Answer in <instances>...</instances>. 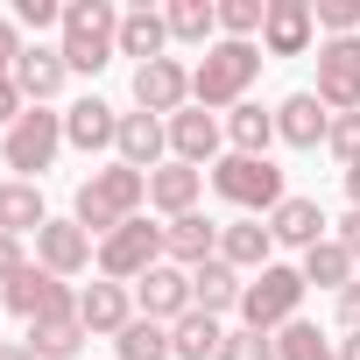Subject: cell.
I'll return each mask as SVG.
<instances>
[{
  "instance_id": "6da1fadb",
  "label": "cell",
  "mask_w": 360,
  "mask_h": 360,
  "mask_svg": "<svg viewBox=\"0 0 360 360\" xmlns=\"http://www.w3.org/2000/svg\"><path fill=\"white\" fill-rule=\"evenodd\" d=\"M141 205H148V176L127 169V162H106V169H92L85 184H78L71 219H78L92 240H106V233H120L127 219H141Z\"/></svg>"
},
{
  "instance_id": "7a4b0ae2",
  "label": "cell",
  "mask_w": 360,
  "mask_h": 360,
  "mask_svg": "<svg viewBox=\"0 0 360 360\" xmlns=\"http://www.w3.org/2000/svg\"><path fill=\"white\" fill-rule=\"evenodd\" d=\"M64 64L71 71H85V78H99L113 57H120V8L113 0H71L64 8Z\"/></svg>"
},
{
  "instance_id": "3957f363",
  "label": "cell",
  "mask_w": 360,
  "mask_h": 360,
  "mask_svg": "<svg viewBox=\"0 0 360 360\" xmlns=\"http://www.w3.org/2000/svg\"><path fill=\"white\" fill-rule=\"evenodd\" d=\"M255 78H262V43H226V36H219V43L198 57V71H191V99H198L205 113H212V106L233 113Z\"/></svg>"
},
{
  "instance_id": "277c9868",
  "label": "cell",
  "mask_w": 360,
  "mask_h": 360,
  "mask_svg": "<svg viewBox=\"0 0 360 360\" xmlns=\"http://www.w3.org/2000/svg\"><path fill=\"white\" fill-rule=\"evenodd\" d=\"M212 191L226 198V205H240V212H276L290 191H283V169L269 162V155H219L212 162Z\"/></svg>"
},
{
  "instance_id": "5b68a950",
  "label": "cell",
  "mask_w": 360,
  "mask_h": 360,
  "mask_svg": "<svg viewBox=\"0 0 360 360\" xmlns=\"http://www.w3.org/2000/svg\"><path fill=\"white\" fill-rule=\"evenodd\" d=\"M304 269H290V262H269L248 290H240V325L248 332H283L290 318H297V304H304Z\"/></svg>"
},
{
  "instance_id": "8992f818",
  "label": "cell",
  "mask_w": 360,
  "mask_h": 360,
  "mask_svg": "<svg viewBox=\"0 0 360 360\" xmlns=\"http://www.w3.org/2000/svg\"><path fill=\"white\" fill-rule=\"evenodd\" d=\"M57 148H64V113H50V106H29L15 127H8V141H0V162H8L22 184H36V176L57 162Z\"/></svg>"
},
{
  "instance_id": "52a82bcc",
  "label": "cell",
  "mask_w": 360,
  "mask_h": 360,
  "mask_svg": "<svg viewBox=\"0 0 360 360\" xmlns=\"http://www.w3.org/2000/svg\"><path fill=\"white\" fill-rule=\"evenodd\" d=\"M0 304H8L22 325H50V318H78V290L64 276H50L43 262H29L8 290H0Z\"/></svg>"
},
{
  "instance_id": "ba28073f",
  "label": "cell",
  "mask_w": 360,
  "mask_h": 360,
  "mask_svg": "<svg viewBox=\"0 0 360 360\" xmlns=\"http://www.w3.org/2000/svg\"><path fill=\"white\" fill-rule=\"evenodd\" d=\"M155 262H169V255H162V226H148V219H127L120 233L99 240V276L106 283H141Z\"/></svg>"
},
{
  "instance_id": "9c48e42d",
  "label": "cell",
  "mask_w": 360,
  "mask_h": 360,
  "mask_svg": "<svg viewBox=\"0 0 360 360\" xmlns=\"http://www.w3.org/2000/svg\"><path fill=\"white\" fill-rule=\"evenodd\" d=\"M318 106L325 113H360V36H325L318 43Z\"/></svg>"
},
{
  "instance_id": "30bf717a",
  "label": "cell",
  "mask_w": 360,
  "mask_h": 360,
  "mask_svg": "<svg viewBox=\"0 0 360 360\" xmlns=\"http://www.w3.org/2000/svg\"><path fill=\"white\" fill-rule=\"evenodd\" d=\"M134 106H141V113H155V120H162V113L176 120V113L191 106V71L176 64V57H155V64H134Z\"/></svg>"
},
{
  "instance_id": "8fae6325",
  "label": "cell",
  "mask_w": 360,
  "mask_h": 360,
  "mask_svg": "<svg viewBox=\"0 0 360 360\" xmlns=\"http://www.w3.org/2000/svg\"><path fill=\"white\" fill-rule=\"evenodd\" d=\"M134 304H141V318H155V325H176V318L191 311V269L155 262V269L134 283Z\"/></svg>"
},
{
  "instance_id": "7c38bea8",
  "label": "cell",
  "mask_w": 360,
  "mask_h": 360,
  "mask_svg": "<svg viewBox=\"0 0 360 360\" xmlns=\"http://www.w3.org/2000/svg\"><path fill=\"white\" fill-rule=\"evenodd\" d=\"M36 262H43L50 276H85V269L99 262V248H92V233H85L78 219H50V226L36 233Z\"/></svg>"
},
{
  "instance_id": "4fadbf2b",
  "label": "cell",
  "mask_w": 360,
  "mask_h": 360,
  "mask_svg": "<svg viewBox=\"0 0 360 360\" xmlns=\"http://www.w3.org/2000/svg\"><path fill=\"white\" fill-rule=\"evenodd\" d=\"M78 325L92 332V339H120L127 325H134V297H127V283H85L78 290Z\"/></svg>"
},
{
  "instance_id": "5bb4252c",
  "label": "cell",
  "mask_w": 360,
  "mask_h": 360,
  "mask_svg": "<svg viewBox=\"0 0 360 360\" xmlns=\"http://www.w3.org/2000/svg\"><path fill=\"white\" fill-rule=\"evenodd\" d=\"M311 36H318L311 0H269V22H262V50L269 57H304Z\"/></svg>"
},
{
  "instance_id": "9a60e30c",
  "label": "cell",
  "mask_w": 360,
  "mask_h": 360,
  "mask_svg": "<svg viewBox=\"0 0 360 360\" xmlns=\"http://www.w3.org/2000/svg\"><path fill=\"white\" fill-rule=\"evenodd\" d=\"M219 141H226V127L205 106H184L169 120V148H176V162H191V169H212L219 162Z\"/></svg>"
},
{
  "instance_id": "2e32d148",
  "label": "cell",
  "mask_w": 360,
  "mask_h": 360,
  "mask_svg": "<svg viewBox=\"0 0 360 360\" xmlns=\"http://www.w3.org/2000/svg\"><path fill=\"white\" fill-rule=\"evenodd\" d=\"M64 141H71V148H85V155H99V148H113V141H120V113H113L99 92H85L78 106H64Z\"/></svg>"
},
{
  "instance_id": "e0dca14e",
  "label": "cell",
  "mask_w": 360,
  "mask_h": 360,
  "mask_svg": "<svg viewBox=\"0 0 360 360\" xmlns=\"http://www.w3.org/2000/svg\"><path fill=\"white\" fill-rule=\"evenodd\" d=\"M162 255H169L176 269H205V262H219V226H212L205 212L169 219V226H162Z\"/></svg>"
},
{
  "instance_id": "ac0fdd59",
  "label": "cell",
  "mask_w": 360,
  "mask_h": 360,
  "mask_svg": "<svg viewBox=\"0 0 360 360\" xmlns=\"http://www.w3.org/2000/svg\"><path fill=\"white\" fill-rule=\"evenodd\" d=\"M198 191H205V169H191V162H162V169H148V205H155L162 219L198 212Z\"/></svg>"
},
{
  "instance_id": "d6986e66",
  "label": "cell",
  "mask_w": 360,
  "mask_h": 360,
  "mask_svg": "<svg viewBox=\"0 0 360 360\" xmlns=\"http://www.w3.org/2000/svg\"><path fill=\"white\" fill-rule=\"evenodd\" d=\"M120 162L127 169H162V148H169V120H155V113H120Z\"/></svg>"
},
{
  "instance_id": "ffe728a7",
  "label": "cell",
  "mask_w": 360,
  "mask_h": 360,
  "mask_svg": "<svg viewBox=\"0 0 360 360\" xmlns=\"http://www.w3.org/2000/svg\"><path fill=\"white\" fill-rule=\"evenodd\" d=\"M269 233H276V248H297V255H311L318 240H332L318 198H283V205L269 212Z\"/></svg>"
},
{
  "instance_id": "44dd1931",
  "label": "cell",
  "mask_w": 360,
  "mask_h": 360,
  "mask_svg": "<svg viewBox=\"0 0 360 360\" xmlns=\"http://www.w3.org/2000/svg\"><path fill=\"white\" fill-rule=\"evenodd\" d=\"M64 78H71L64 50H43V43H29V50H22V64H15V85H22V99H29V106H50V99L64 92Z\"/></svg>"
},
{
  "instance_id": "7402d4cb",
  "label": "cell",
  "mask_w": 360,
  "mask_h": 360,
  "mask_svg": "<svg viewBox=\"0 0 360 360\" xmlns=\"http://www.w3.org/2000/svg\"><path fill=\"white\" fill-rule=\"evenodd\" d=\"M332 134V113L318 106V92H290L283 106H276V141H290V148H318Z\"/></svg>"
},
{
  "instance_id": "603a6c76",
  "label": "cell",
  "mask_w": 360,
  "mask_h": 360,
  "mask_svg": "<svg viewBox=\"0 0 360 360\" xmlns=\"http://www.w3.org/2000/svg\"><path fill=\"white\" fill-rule=\"evenodd\" d=\"M219 262L226 269H269L276 262V233L262 226V219H233V226H219Z\"/></svg>"
},
{
  "instance_id": "cb8c5ba5",
  "label": "cell",
  "mask_w": 360,
  "mask_h": 360,
  "mask_svg": "<svg viewBox=\"0 0 360 360\" xmlns=\"http://www.w3.org/2000/svg\"><path fill=\"white\" fill-rule=\"evenodd\" d=\"M240 269H226V262H205V269H191V311H205V318H226V311H240Z\"/></svg>"
},
{
  "instance_id": "d4e9b609",
  "label": "cell",
  "mask_w": 360,
  "mask_h": 360,
  "mask_svg": "<svg viewBox=\"0 0 360 360\" xmlns=\"http://www.w3.org/2000/svg\"><path fill=\"white\" fill-rule=\"evenodd\" d=\"M162 50H169V15H155V8H127V15H120V57L155 64Z\"/></svg>"
},
{
  "instance_id": "484cf974",
  "label": "cell",
  "mask_w": 360,
  "mask_h": 360,
  "mask_svg": "<svg viewBox=\"0 0 360 360\" xmlns=\"http://www.w3.org/2000/svg\"><path fill=\"white\" fill-rule=\"evenodd\" d=\"M50 226V212H43V191L36 184H22V176H8V184H0V233H43Z\"/></svg>"
},
{
  "instance_id": "4316f807",
  "label": "cell",
  "mask_w": 360,
  "mask_h": 360,
  "mask_svg": "<svg viewBox=\"0 0 360 360\" xmlns=\"http://www.w3.org/2000/svg\"><path fill=\"white\" fill-rule=\"evenodd\" d=\"M219 346H226V325L205 318V311H184L169 325V353L176 360H219Z\"/></svg>"
},
{
  "instance_id": "83f0119b",
  "label": "cell",
  "mask_w": 360,
  "mask_h": 360,
  "mask_svg": "<svg viewBox=\"0 0 360 360\" xmlns=\"http://www.w3.org/2000/svg\"><path fill=\"white\" fill-rule=\"evenodd\" d=\"M169 43H219V0H169Z\"/></svg>"
},
{
  "instance_id": "f1b7e54d",
  "label": "cell",
  "mask_w": 360,
  "mask_h": 360,
  "mask_svg": "<svg viewBox=\"0 0 360 360\" xmlns=\"http://www.w3.org/2000/svg\"><path fill=\"white\" fill-rule=\"evenodd\" d=\"M226 141H233V155H269V141H276V113H262L255 99H240V106L226 113Z\"/></svg>"
},
{
  "instance_id": "f546056e",
  "label": "cell",
  "mask_w": 360,
  "mask_h": 360,
  "mask_svg": "<svg viewBox=\"0 0 360 360\" xmlns=\"http://www.w3.org/2000/svg\"><path fill=\"white\" fill-rule=\"evenodd\" d=\"M353 269H360V262H353L339 240H318V248L304 255V283H318V290H346V283H353Z\"/></svg>"
},
{
  "instance_id": "4dcf8cb0",
  "label": "cell",
  "mask_w": 360,
  "mask_h": 360,
  "mask_svg": "<svg viewBox=\"0 0 360 360\" xmlns=\"http://www.w3.org/2000/svg\"><path fill=\"white\" fill-rule=\"evenodd\" d=\"M92 332L78 325V318H50V325H29V346H36V360H78V346H85Z\"/></svg>"
},
{
  "instance_id": "1f68e13d",
  "label": "cell",
  "mask_w": 360,
  "mask_h": 360,
  "mask_svg": "<svg viewBox=\"0 0 360 360\" xmlns=\"http://www.w3.org/2000/svg\"><path fill=\"white\" fill-rule=\"evenodd\" d=\"M276 360H339V353H332V339H325L318 325L290 318V325L276 332Z\"/></svg>"
},
{
  "instance_id": "d6a6232c",
  "label": "cell",
  "mask_w": 360,
  "mask_h": 360,
  "mask_svg": "<svg viewBox=\"0 0 360 360\" xmlns=\"http://www.w3.org/2000/svg\"><path fill=\"white\" fill-rule=\"evenodd\" d=\"M120 360H169V325H155V318H134L120 339Z\"/></svg>"
},
{
  "instance_id": "836d02e7",
  "label": "cell",
  "mask_w": 360,
  "mask_h": 360,
  "mask_svg": "<svg viewBox=\"0 0 360 360\" xmlns=\"http://www.w3.org/2000/svg\"><path fill=\"white\" fill-rule=\"evenodd\" d=\"M269 22V0H219V36L226 43H255Z\"/></svg>"
},
{
  "instance_id": "e575fe53",
  "label": "cell",
  "mask_w": 360,
  "mask_h": 360,
  "mask_svg": "<svg viewBox=\"0 0 360 360\" xmlns=\"http://www.w3.org/2000/svg\"><path fill=\"white\" fill-rule=\"evenodd\" d=\"M219 360H276V332H248V325H233L226 346H219Z\"/></svg>"
},
{
  "instance_id": "d590c367",
  "label": "cell",
  "mask_w": 360,
  "mask_h": 360,
  "mask_svg": "<svg viewBox=\"0 0 360 360\" xmlns=\"http://www.w3.org/2000/svg\"><path fill=\"white\" fill-rule=\"evenodd\" d=\"M325 36H360V0H311Z\"/></svg>"
},
{
  "instance_id": "8d00e7d4",
  "label": "cell",
  "mask_w": 360,
  "mask_h": 360,
  "mask_svg": "<svg viewBox=\"0 0 360 360\" xmlns=\"http://www.w3.org/2000/svg\"><path fill=\"white\" fill-rule=\"evenodd\" d=\"M325 148H332V155L353 169V162H360V113H332V134H325Z\"/></svg>"
},
{
  "instance_id": "74e56055",
  "label": "cell",
  "mask_w": 360,
  "mask_h": 360,
  "mask_svg": "<svg viewBox=\"0 0 360 360\" xmlns=\"http://www.w3.org/2000/svg\"><path fill=\"white\" fill-rule=\"evenodd\" d=\"M15 29H64L57 0H15Z\"/></svg>"
},
{
  "instance_id": "f35d334b",
  "label": "cell",
  "mask_w": 360,
  "mask_h": 360,
  "mask_svg": "<svg viewBox=\"0 0 360 360\" xmlns=\"http://www.w3.org/2000/svg\"><path fill=\"white\" fill-rule=\"evenodd\" d=\"M22 269H29V255H22V240H15V233H0V290H8V283H15Z\"/></svg>"
},
{
  "instance_id": "ab89813d",
  "label": "cell",
  "mask_w": 360,
  "mask_h": 360,
  "mask_svg": "<svg viewBox=\"0 0 360 360\" xmlns=\"http://www.w3.org/2000/svg\"><path fill=\"white\" fill-rule=\"evenodd\" d=\"M22 50H29V43H22V29H15V22H0V78H15Z\"/></svg>"
},
{
  "instance_id": "60d3db41",
  "label": "cell",
  "mask_w": 360,
  "mask_h": 360,
  "mask_svg": "<svg viewBox=\"0 0 360 360\" xmlns=\"http://www.w3.org/2000/svg\"><path fill=\"white\" fill-rule=\"evenodd\" d=\"M22 113H29V99H22V85H15V78H0V120L15 127Z\"/></svg>"
},
{
  "instance_id": "b9f144b4",
  "label": "cell",
  "mask_w": 360,
  "mask_h": 360,
  "mask_svg": "<svg viewBox=\"0 0 360 360\" xmlns=\"http://www.w3.org/2000/svg\"><path fill=\"white\" fill-rule=\"evenodd\" d=\"M339 325H346V332H360V276L339 290Z\"/></svg>"
},
{
  "instance_id": "7bdbcfd3",
  "label": "cell",
  "mask_w": 360,
  "mask_h": 360,
  "mask_svg": "<svg viewBox=\"0 0 360 360\" xmlns=\"http://www.w3.org/2000/svg\"><path fill=\"white\" fill-rule=\"evenodd\" d=\"M332 240H339V248H346V255H353V262H360V212H346V219H339V233H332Z\"/></svg>"
},
{
  "instance_id": "ee69618b",
  "label": "cell",
  "mask_w": 360,
  "mask_h": 360,
  "mask_svg": "<svg viewBox=\"0 0 360 360\" xmlns=\"http://www.w3.org/2000/svg\"><path fill=\"white\" fill-rule=\"evenodd\" d=\"M0 360H36V346L29 339H0Z\"/></svg>"
},
{
  "instance_id": "f6af8a7d",
  "label": "cell",
  "mask_w": 360,
  "mask_h": 360,
  "mask_svg": "<svg viewBox=\"0 0 360 360\" xmlns=\"http://www.w3.org/2000/svg\"><path fill=\"white\" fill-rule=\"evenodd\" d=\"M346 198H353V212H360V162L346 169Z\"/></svg>"
},
{
  "instance_id": "bcb514c9",
  "label": "cell",
  "mask_w": 360,
  "mask_h": 360,
  "mask_svg": "<svg viewBox=\"0 0 360 360\" xmlns=\"http://www.w3.org/2000/svg\"><path fill=\"white\" fill-rule=\"evenodd\" d=\"M339 360H360V332H346V339H339Z\"/></svg>"
}]
</instances>
